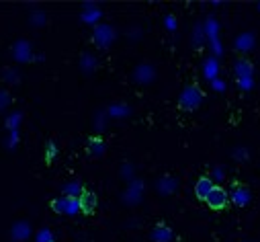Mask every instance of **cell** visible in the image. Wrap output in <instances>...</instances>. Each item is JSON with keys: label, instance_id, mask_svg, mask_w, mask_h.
<instances>
[{"label": "cell", "instance_id": "obj_1", "mask_svg": "<svg viewBox=\"0 0 260 242\" xmlns=\"http://www.w3.org/2000/svg\"><path fill=\"white\" fill-rule=\"evenodd\" d=\"M203 103V93L199 90V86H186L182 93H180V99H178V107L184 109V111H192V109H197L199 105Z\"/></svg>", "mask_w": 260, "mask_h": 242}, {"label": "cell", "instance_id": "obj_2", "mask_svg": "<svg viewBox=\"0 0 260 242\" xmlns=\"http://www.w3.org/2000/svg\"><path fill=\"white\" fill-rule=\"evenodd\" d=\"M228 201H230V195H228V191H225L221 185H215V187L211 189V193L207 195V199H205V203H207L211 209H223V207L228 205Z\"/></svg>", "mask_w": 260, "mask_h": 242}, {"label": "cell", "instance_id": "obj_3", "mask_svg": "<svg viewBox=\"0 0 260 242\" xmlns=\"http://www.w3.org/2000/svg\"><path fill=\"white\" fill-rule=\"evenodd\" d=\"M92 39H94V43L99 47H109L113 43V39H115V33H113V29L109 25H96Z\"/></svg>", "mask_w": 260, "mask_h": 242}, {"label": "cell", "instance_id": "obj_4", "mask_svg": "<svg viewBox=\"0 0 260 242\" xmlns=\"http://www.w3.org/2000/svg\"><path fill=\"white\" fill-rule=\"evenodd\" d=\"M96 205H99V199H96V195L92 193V191H82L80 193V197H78V209L82 211V214H86V216H92L94 214V209H96Z\"/></svg>", "mask_w": 260, "mask_h": 242}, {"label": "cell", "instance_id": "obj_5", "mask_svg": "<svg viewBox=\"0 0 260 242\" xmlns=\"http://www.w3.org/2000/svg\"><path fill=\"white\" fill-rule=\"evenodd\" d=\"M51 209L55 214H74L78 209V199L66 197V199H51Z\"/></svg>", "mask_w": 260, "mask_h": 242}, {"label": "cell", "instance_id": "obj_6", "mask_svg": "<svg viewBox=\"0 0 260 242\" xmlns=\"http://www.w3.org/2000/svg\"><path fill=\"white\" fill-rule=\"evenodd\" d=\"M134 78H136V82H140V84H148V82H152V80L156 78V70H154V66H150V64H142V66L136 68Z\"/></svg>", "mask_w": 260, "mask_h": 242}, {"label": "cell", "instance_id": "obj_7", "mask_svg": "<svg viewBox=\"0 0 260 242\" xmlns=\"http://www.w3.org/2000/svg\"><path fill=\"white\" fill-rule=\"evenodd\" d=\"M213 187H215V185H213V180H211L209 176H201V178L197 180V185H194V195H197V199L205 201Z\"/></svg>", "mask_w": 260, "mask_h": 242}, {"label": "cell", "instance_id": "obj_8", "mask_svg": "<svg viewBox=\"0 0 260 242\" xmlns=\"http://www.w3.org/2000/svg\"><path fill=\"white\" fill-rule=\"evenodd\" d=\"M250 199H252L250 189H248V187H244V185H236V189L232 191V201H234V205L244 207V205H248V203H250Z\"/></svg>", "mask_w": 260, "mask_h": 242}, {"label": "cell", "instance_id": "obj_9", "mask_svg": "<svg viewBox=\"0 0 260 242\" xmlns=\"http://www.w3.org/2000/svg\"><path fill=\"white\" fill-rule=\"evenodd\" d=\"M86 150H88V154H90L92 158H101V156L105 154V150H107L105 140H103L101 136H92V138L88 140V144H86Z\"/></svg>", "mask_w": 260, "mask_h": 242}, {"label": "cell", "instance_id": "obj_10", "mask_svg": "<svg viewBox=\"0 0 260 242\" xmlns=\"http://www.w3.org/2000/svg\"><path fill=\"white\" fill-rule=\"evenodd\" d=\"M150 238H152L154 242H170V240L174 238V234H172V230H170L168 226H164V224H158V226L152 230Z\"/></svg>", "mask_w": 260, "mask_h": 242}, {"label": "cell", "instance_id": "obj_11", "mask_svg": "<svg viewBox=\"0 0 260 242\" xmlns=\"http://www.w3.org/2000/svg\"><path fill=\"white\" fill-rule=\"evenodd\" d=\"M234 47L238 49V51H250L252 47H254V35L252 33H240L238 37H236V41H234Z\"/></svg>", "mask_w": 260, "mask_h": 242}, {"label": "cell", "instance_id": "obj_12", "mask_svg": "<svg viewBox=\"0 0 260 242\" xmlns=\"http://www.w3.org/2000/svg\"><path fill=\"white\" fill-rule=\"evenodd\" d=\"M234 68H236L238 78H252V74H254V66H252V62H250V59H244V57L238 59Z\"/></svg>", "mask_w": 260, "mask_h": 242}, {"label": "cell", "instance_id": "obj_13", "mask_svg": "<svg viewBox=\"0 0 260 242\" xmlns=\"http://www.w3.org/2000/svg\"><path fill=\"white\" fill-rule=\"evenodd\" d=\"M176 187H178V183H176V178L174 176H164V178H160V183H158V189H160V193H174L176 191Z\"/></svg>", "mask_w": 260, "mask_h": 242}, {"label": "cell", "instance_id": "obj_14", "mask_svg": "<svg viewBox=\"0 0 260 242\" xmlns=\"http://www.w3.org/2000/svg\"><path fill=\"white\" fill-rule=\"evenodd\" d=\"M203 68H205V76H207L209 80H215V76L219 74V64H217V59H213V57L207 59Z\"/></svg>", "mask_w": 260, "mask_h": 242}, {"label": "cell", "instance_id": "obj_15", "mask_svg": "<svg viewBox=\"0 0 260 242\" xmlns=\"http://www.w3.org/2000/svg\"><path fill=\"white\" fill-rule=\"evenodd\" d=\"M217 27H219V25H217L213 19H209V21H207V25H205V31H207V35H209L211 39H215V37H217Z\"/></svg>", "mask_w": 260, "mask_h": 242}, {"label": "cell", "instance_id": "obj_16", "mask_svg": "<svg viewBox=\"0 0 260 242\" xmlns=\"http://www.w3.org/2000/svg\"><path fill=\"white\" fill-rule=\"evenodd\" d=\"M55 154H57V148H55V144H53V142H49V144H47V152H45V162H47V164H51V162H53V158H55Z\"/></svg>", "mask_w": 260, "mask_h": 242}, {"label": "cell", "instance_id": "obj_17", "mask_svg": "<svg viewBox=\"0 0 260 242\" xmlns=\"http://www.w3.org/2000/svg\"><path fill=\"white\" fill-rule=\"evenodd\" d=\"M82 191H84V189H80V185H76V183H72V185L66 187V193H68V197H72V199H76V195L80 197Z\"/></svg>", "mask_w": 260, "mask_h": 242}, {"label": "cell", "instance_id": "obj_18", "mask_svg": "<svg viewBox=\"0 0 260 242\" xmlns=\"http://www.w3.org/2000/svg\"><path fill=\"white\" fill-rule=\"evenodd\" d=\"M238 86H240L242 90H252L254 82H252V78H238Z\"/></svg>", "mask_w": 260, "mask_h": 242}, {"label": "cell", "instance_id": "obj_19", "mask_svg": "<svg viewBox=\"0 0 260 242\" xmlns=\"http://www.w3.org/2000/svg\"><path fill=\"white\" fill-rule=\"evenodd\" d=\"M37 242H53V236L49 230H41L39 236H37Z\"/></svg>", "mask_w": 260, "mask_h": 242}, {"label": "cell", "instance_id": "obj_20", "mask_svg": "<svg viewBox=\"0 0 260 242\" xmlns=\"http://www.w3.org/2000/svg\"><path fill=\"white\" fill-rule=\"evenodd\" d=\"M248 154H250V152H248L246 148H236V150H234V158H236V160H246Z\"/></svg>", "mask_w": 260, "mask_h": 242}, {"label": "cell", "instance_id": "obj_21", "mask_svg": "<svg viewBox=\"0 0 260 242\" xmlns=\"http://www.w3.org/2000/svg\"><path fill=\"white\" fill-rule=\"evenodd\" d=\"M166 27H168L170 31L176 29V21H174V17H166Z\"/></svg>", "mask_w": 260, "mask_h": 242}, {"label": "cell", "instance_id": "obj_22", "mask_svg": "<svg viewBox=\"0 0 260 242\" xmlns=\"http://www.w3.org/2000/svg\"><path fill=\"white\" fill-rule=\"evenodd\" d=\"M213 174H215L217 178H223V170H221V168H215V170H213Z\"/></svg>", "mask_w": 260, "mask_h": 242}]
</instances>
